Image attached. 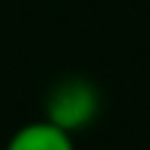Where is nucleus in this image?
I'll use <instances>...</instances> for the list:
<instances>
[{
    "label": "nucleus",
    "instance_id": "1",
    "mask_svg": "<svg viewBox=\"0 0 150 150\" xmlns=\"http://www.w3.org/2000/svg\"><path fill=\"white\" fill-rule=\"evenodd\" d=\"M101 112V90L84 75H67L49 87L43 98V118L67 133L87 130Z\"/></svg>",
    "mask_w": 150,
    "mask_h": 150
},
{
    "label": "nucleus",
    "instance_id": "2",
    "mask_svg": "<svg viewBox=\"0 0 150 150\" xmlns=\"http://www.w3.org/2000/svg\"><path fill=\"white\" fill-rule=\"evenodd\" d=\"M6 150H75V142L72 133L40 118V121H29L18 127L6 142Z\"/></svg>",
    "mask_w": 150,
    "mask_h": 150
}]
</instances>
